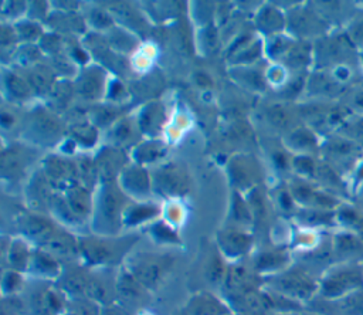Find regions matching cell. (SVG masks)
I'll use <instances>...</instances> for the list:
<instances>
[{"label":"cell","mask_w":363,"mask_h":315,"mask_svg":"<svg viewBox=\"0 0 363 315\" xmlns=\"http://www.w3.org/2000/svg\"><path fill=\"white\" fill-rule=\"evenodd\" d=\"M225 282L234 291L248 292V288L251 287V275L242 267H233L227 272Z\"/></svg>","instance_id":"obj_1"},{"label":"cell","mask_w":363,"mask_h":315,"mask_svg":"<svg viewBox=\"0 0 363 315\" xmlns=\"http://www.w3.org/2000/svg\"><path fill=\"white\" fill-rule=\"evenodd\" d=\"M162 271H163V265L160 262L147 261V262H142L140 265L136 267L135 275L139 278L140 282L153 284L155 281L159 280Z\"/></svg>","instance_id":"obj_2"},{"label":"cell","mask_w":363,"mask_h":315,"mask_svg":"<svg viewBox=\"0 0 363 315\" xmlns=\"http://www.w3.org/2000/svg\"><path fill=\"white\" fill-rule=\"evenodd\" d=\"M224 312L223 305L210 297H203L193 304V315H224Z\"/></svg>","instance_id":"obj_3"},{"label":"cell","mask_w":363,"mask_h":315,"mask_svg":"<svg viewBox=\"0 0 363 315\" xmlns=\"http://www.w3.org/2000/svg\"><path fill=\"white\" fill-rule=\"evenodd\" d=\"M281 284H282V287H284L285 289H289V291L298 292V294H301V292H308L309 288H311L309 284H308V281L303 280L302 277L296 275V274H291V275L284 277L282 281H281Z\"/></svg>","instance_id":"obj_4"},{"label":"cell","mask_w":363,"mask_h":315,"mask_svg":"<svg viewBox=\"0 0 363 315\" xmlns=\"http://www.w3.org/2000/svg\"><path fill=\"white\" fill-rule=\"evenodd\" d=\"M225 241L230 244L228 247L231 248H235L238 251L241 250H245L247 245H248V237L244 236L242 233H237V231H230L225 234Z\"/></svg>","instance_id":"obj_5"},{"label":"cell","mask_w":363,"mask_h":315,"mask_svg":"<svg viewBox=\"0 0 363 315\" xmlns=\"http://www.w3.org/2000/svg\"><path fill=\"white\" fill-rule=\"evenodd\" d=\"M282 261V257L281 255H277V254H264L261 258H259V262H258V267L259 268H269L272 265H277Z\"/></svg>","instance_id":"obj_6"},{"label":"cell","mask_w":363,"mask_h":315,"mask_svg":"<svg viewBox=\"0 0 363 315\" xmlns=\"http://www.w3.org/2000/svg\"><path fill=\"white\" fill-rule=\"evenodd\" d=\"M208 274H210V278L211 281H218L221 278V275L224 274V268H223V264L218 258H214L211 265H210V270H208Z\"/></svg>","instance_id":"obj_7"},{"label":"cell","mask_w":363,"mask_h":315,"mask_svg":"<svg viewBox=\"0 0 363 315\" xmlns=\"http://www.w3.org/2000/svg\"><path fill=\"white\" fill-rule=\"evenodd\" d=\"M24 260H26L24 247H20V244H16V247L10 253V261H13V264H16V265H20Z\"/></svg>","instance_id":"obj_8"}]
</instances>
